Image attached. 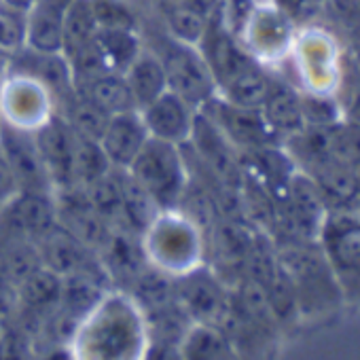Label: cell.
<instances>
[{"mask_svg":"<svg viewBox=\"0 0 360 360\" xmlns=\"http://www.w3.org/2000/svg\"><path fill=\"white\" fill-rule=\"evenodd\" d=\"M174 297L178 307L187 314L191 322L214 324L219 328L231 305L225 282L217 276L214 269L208 267L189 269L185 278L176 282Z\"/></svg>","mask_w":360,"mask_h":360,"instance_id":"obj_4","label":"cell"},{"mask_svg":"<svg viewBox=\"0 0 360 360\" xmlns=\"http://www.w3.org/2000/svg\"><path fill=\"white\" fill-rule=\"evenodd\" d=\"M37 248H39L41 263L62 278L91 267L94 250L87 248L83 242H79L72 233H68L60 225L43 240H39Z\"/></svg>","mask_w":360,"mask_h":360,"instance_id":"obj_12","label":"cell"},{"mask_svg":"<svg viewBox=\"0 0 360 360\" xmlns=\"http://www.w3.org/2000/svg\"><path fill=\"white\" fill-rule=\"evenodd\" d=\"M140 117L150 138L165 140L180 146L187 144L193 134L198 110L189 102H185L180 96L167 89L157 100L140 108Z\"/></svg>","mask_w":360,"mask_h":360,"instance_id":"obj_9","label":"cell"},{"mask_svg":"<svg viewBox=\"0 0 360 360\" xmlns=\"http://www.w3.org/2000/svg\"><path fill=\"white\" fill-rule=\"evenodd\" d=\"M20 193L18 180L5 159V155L0 153V208H3L9 200H13Z\"/></svg>","mask_w":360,"mask_h":360,"instance_id":"obj_30","label":"cell"},{"mask_svg":"<svg viewBox=\"0 0 360 360\" xmlns=\"http://www.w3.org/2000/svg\"><path fill=\"white\" fill-rule=\"evenodd\" d=\"M125 169L150 193L163 212L180 206L191 178L183 146L157 138H148Z\"/></svg>","mask_w":360,"mask_h":360,"instance_id":"obj_1","label":"cell"},{"mask_svg":"<svg viewBox=\"0 0 360 360\" xmlns=\"http://www.w3.org/2000/svg\"><path fill=\"white\" fill-rule=\"evenodd\" d=\"M337 100H339V104H341L343 119L360 125V77H358V83H354V85L349 87V91H347L343 98L337 96Z\"/></svg>","mask_w":360,"mask_h":360,"instance_id":"obj_31","label":"cell"},{"mask_svg":"<svg viewBox=\"0 0 360 360\" xmlns=\"http://www.w3.org/2000/svg\"><path fill=\"white\" fill-rule=\"evenodd\" d=\"M0 210H3L5 225L13 238H24L34 244L58 227V208L53 193L20 191Z\"/></svg>","mask_w":360,"mask_h":360,"instance_id":"obj_8","label":"cell"},{"mask_svg":"<svg viewBox=\"0 0 360 360\" xmlns=\"http://www.w3.org/2000/svg\"><path fill=\"white\" fill-rule=\"evenodd\" d=\"M112 169L100 142L75 131V187L87 189Z\"/></svg>","mask_w":360,"mask_h":360,"instance_id":"obj_24","label":"cell"},{"mask_svg":"<svg viewBox=\"0 0 360 360\" xmlns=\"http://www.w3.org/2000/svg\"><path fill=\"white\" fill-rule=\"evenodd\" d=\"M169 28L178 43L198 47L208 28V15H204L198 7H176L169 13Z\"/></svg>","mask_w":360,"mask_h":360,"instance_id":"obj_27","label":"cell"},{"mask_svg":"<svg viewBox=\"0 0 360 360\" xmlns=\"http://www.w3.org/2000/svg\"><path fill=\"white\" fill-rule=\"evenodd\" d=\"M305 174L311 176L314 183L320 187V191L328 204V210L354 204L360 198V183H358L356 167L335 159L333 155H328L322 161H318L316 165H311Z\"/></svg>","mask_w":360,"mask_h":360,"instance_id":"obj_13","label":"cell"},{"mask_svg":"<svg viewBox=\"0 0 360 360\" xmlns=\"http://www.w3.org/2000/svg\"><path fill=\"white\" fill-rule=\"evenodd\" d=\"M121 187V204H123V219L129 231L136 236L148 231L161 217V208L150 198V193L138 183V180L123 167H112Z\"/></svg>","mask_w":360,"mask_h":360,"instance_id":"obj_16","label":"cell"},{"mask_svg":"<svg viewBox=\"0 0 360 360\" xmlns=\"http://www.w3.org/2000/svg\"><path fill=\"white\" fill-rule=\"evenodd\" d=\"M123 75L131 89L138 110L144 108L146 104H150L153 100H157L163 91H167L165 70H163L159 56H155V53L140 51L138 58L127 66V70Z\"/></svg>","mask_w":360,"mask_h":360,"instance_id":"obj_17","label":"cell"},{"mask_svg":"<svg viewBox=\"0 0 360 360\" xmlns=\"http://www.w3.org/2000/svg\"><path fill=\"white\" fill-rule=\"evenodd\" d=\"M62 295V276L41 265L18 284V301L34 314L56 311Z\"/></svg>","mask_w":360,"mask_h":360,"instance_id":"obj_20","label":"cell"},{"mask_svg":"<svg viewBox=\"0 0 360 360\" xmlns=\"http://www.w3.org/2000/svg\"><path fill=\"white\" fill-rule=\"evenodd\" d=\"M70 0H39L26 20V47L39 53H62L64 15Z\"/></svg>","mask_w":360,"mask_h":360,"instance_id":"obj_11","label":"cell"},{"mask_svg":"<svg viewBox=\"0 0 360 360\" xmlns=\"http://www.w3.org/2000/svg\"><path fill=\"white\" fill-rule=\"evenodd\" d=\"M148 131L140 117V110H129L121 115H112L106 123V129L100 138V146L110 161L112 167H129L136 159L144 142L148 140Z\"/></svg>","mask_w":360,"mask_h":360,"instance_id":"obj_10","label":"cell"},{"mask_svg":"<svg viewBox=\"0 0 360 360\" xmlns=\"http://www.w3.org/2000/svg\"><path fill=\"white\" fill-rule=\"evenodd\" d=\"M60 104H62L60 115L70 123V127L77 134L100 142V138L106 129V123L110 119L104 110H100L96 104H91L83 96H79L75 89L68 96L60 98Z\"/></svg>","mask_w":360,"mask_h":360,"instance_id":"obj_22","label":"cell"},{"mask_svg":"<svg viewBox=\"0 0 360 360\" xmlns=\"http://www.w3.org/2000/svg\"><path fill=\"white\" fill-rule=\"evenodd\" d=\"M96 45L108 70H115V72H125L127 66L142 51L140 41L134 37L131 28H98Z\"/></svg>","mask_w":360,"mask_h":360,"instance_id":"obj_23","label":"cell"},{"mask_svg":"<svg viewBox=\"0 0 360 360\" xmlns=\"http://www.w3.org/2000/svg\"><path fill=\"white\" fill-rule=\"evenodd\" d=\"M178 352L187 358H225L231 356V339L214 324L191 322L178 343Z\"/></svg>","mask_w":360,"mask_h":360,"instance_id":"obj_21","label":"cell"},{"mask_svg":"<svg viewBox=\"0 0 360 360\" xmlns=\"http://www.w3.org/2000/svg\"><path fill=\"white\" fill-rule=\"evenodd\" d=\"M37 148L53 193L75 187V129L58 112L34 129Z\"/></svg>","mask_w":360,"mask_h":360,"instance_id":"obj_7","label":"cell"},{"mask_svg":"<svg viewBox=\"0 0 360 360\" xmlns=\"http://www.w3.org/2000/svg\"><path fill=\"white\" fill-rule=\"evenodd\" d=\"M263 115L271 129L280 136V140L299 134L305 127L303 108H301V91H297L290 83L274 81L271 91L263 104Z\"/></svg>","mask_w":360,"mask_h":360,"instance_id":"obj_15","label":"cell"},{"mask_svg":"<svg viewBox=\"0 0 360 360\" xmlns=\"http://www.w3.org/2000/svg\"><path fill=\"white\" fill-rule=\"evenodd\" d=\"M356 174H358V183H360V163L356 165Z\"/></svg>","mask_w":360,"mask_h":360,"instance_id":"obj_33","label":"cell"},{"mask_svg":"<svg viewBox=\"0 0 360 360\" xmlns=\"http://www.w3.org/2000/svg\"><path fill=\"white\" fill-rule=\"evenodd\" d=\"M0 123H3V115H0Z\"/></svg>","mask_w":360,"mask_h":360,"instance_id":"obj_34","label":"cell"},{"mask_svg":"<svg viewBox=\"0 0 360 360\" xmlns=\"http://www.w3.org/2000/svg\"><path fill=\"white\" fill-rule=\"evenodd\" d=\"M200 112H204L238 150L248 153L282 144L280 136L271 129L261 108L236 106L217 94L210 102H206L200 108Z\"/></svg>","mask_w":360,"mask_h":360,"instance_id":"obj_3","label":"cell"},{"mask_svg":"<svg viewBox=\"0 0 360 360\" xmlns=\"http://www.w3.org/2000/svg\"><path fill=\"white\" fill-rule=\"evenodd\" d=\"M349 58H352V66H354L356 72L360 75V41H354L352 51H349Z\"/></svg>","mask_w":360,"mask_h":360,"instance_id":"obj_32","label":"cell"},{"mask_svg":"<svg viewBox=\"0 0 360 360\" xmlns=\"http://www.w3.org/2000/svg\"><path fill=\"white\" fill-rule=\"evenodd\" d=\"M96 34H98V22H96L94 5L89 0H70L64 15L62 56L70 62L77 53H81L87 45L94 43Z\"/></svg>","mask_w":360,"mask_h":360,"instance_id":"obj_18","label":"cell"},{"mask_svg":"<svg viewBox=\"0 0 360 360\" xmlns=\"http://www.w3.org/2000/svg\"><path fill=\"white\" fill-rule=\"evenodd\" d=\"M75 91L83 96L85 100H89L91 104H96L108 117L138 110L123 72L106 70V72L87 77L83 81H75Z\"/></svg>","mask_w":360,"mask_h":360,"instance_id":"obj_14","label":"cell"},{"mask_svg":"<svg viewBox=\"0 0 360 360\" xmlns=\"http://www.w3.org/2000/svg\"><path fill=\"white\" fill-rule=\"evenodd\" d=\"M326 146L335 159L356 167L360 163V125L341 119L326 127Z\"/></svg>","mask_w":360,"mask_h":360,"instance_id":"obj_25","label":"cell"},{"mask_svg":"<svg viewBox=\"0 0 360 360\" xmlns=\"http://www.w3.org/2000/svg\"><path fill=\"white\" fill-rule=\"evenodd\" d=\"M274 79L269 72L259 64H250L246 70H242L236 79H231L227 85L219 89V96L227 102L244 108H263L269 91H271Z\"/></svg>","mask_w":360,"mask_h":360,"instance_id":"obj_19","label":"cell"},{"mask_svg":"<svg viewBox=\"0 0 360 360\" xmlns=\"http://www.w3.org/2000/svg\"><path fill=\"white\" fill-rule=\"evenodd\" d=\"M301 108L307 127H330L343 119L341 104L335 94L301 91Z\"/></svg>","mask_w":360,"mask_h":360,"instance_id":"obj_26","label":"cell"},{"mask_svg":"<svg viewBox=\"0 0 360 360\" xmlns=\"http://www.w3.org/2000/svg\"><path fill=\"white\" fill-rule=\"evenodd\" d=\"M255 3H261V0H255Z\"/></svg>","mask_w":360,"mask_h":360,"instance_id":"obj_35","label":"cell"},{"mask_svg":"<svg viewBox=\"0 0 360 360\" xmlns=\"http://www.w3.org/2000/svg\"><path fill=\"white\" fill-rule=\"evenodd\" d=\"M271 3L292 26L301 28L311 26L326 11V0H271Z\"/></svg>","mask_w":360,"mask_h":360,"instance_id":"obj_28","label":"cell"},{"mask_svg":"<svg viewBox=\"0 0 360 360\" xmlns=\"http://www.w3.org/2000/svg\"><path fill=\"white\" fill-rule=\"evenodd\" d=\"M26 45V22L13 9H0V49L18 51Z\"/></svg>","mask_w":360,"mask_h":360,"instance_id":"obj_29","label":"cell"},{"mask_svg":"<svg viewBox=\"0 0 360 360\" xmlns=\"http://www.w3.org/2000/svg\"><path fill=\"white\" fill-rule=\"evenodd\" d=\"M297 68H301L305 91L335 94L341 81V58L335 39L322 30L307 26L297 39Z\"/></svg>","mask_w":360,"mask_h":360,"instance_id":"obj_5","label":"cell"},{"mask_svg":"<svg viewBox=\"0 0 360 360\" xmlns=\"http://www.w3.org/2000/svg\"><path fill=\"white\" fill-rule=\"evenodd\" d=\"M159 60L165 70L167 89L189 102L195 110L219 94L212 70L200 47L174 41L165 47Z\"/></svg>","mask_w":360,"mask_h":360,"instance_id":"obj_2","label":"cell"},{"mask_svg":"<svg viewBox=\"0 0 360 360\" xmlns=\"http://www.w3.org/2000/svg\"><path fill=\"white\" fill-rule=\"evenodd\" d=\"M0 153L5 155L18 180L20 191L53 193L45 165L37 148L34 129L3 121L0 123Z\"/></svg>","mask_w":360,"mask_h":360,"instance_id":"obj_6","label":"cell"}]
</instances>
